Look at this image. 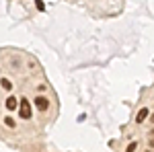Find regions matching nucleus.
I'll return each mask as SVG.
<instances>
[{
	"instance_id": "obj_1",
	"label": "nucleus",
	"mask_w": 154,
	"mask_h": 152,
	"mask_svg": "<svg viewBox=\"0 0 154 152\" xmlns=\"http://www.w3.org/2000/svg\"><path fill=\"white\" fill-rule=\"evenodd\" d=\"M19 115L23 119H29L31 117V103L27 99H21V105H19Z\"/></svg>"
},
{
	"instance_id": "obj_2",
	"label": "nucleus",
	"mask_w": 154,
	"mask_h": 152,
	"mask_svg": "<svg viewBox=\"0 0 154 152\" xmlns=\"http://www.w3.org/2000/svg\"><path fill=\"white\" fill-rule=\"evenodd\" d=\"M48 105H49L48 99H43V97H37V99H35V107L39 109V111H45V109H48Z\"/></svg>"
},
{
	"instance_id": "obj_3",
	"label": "nucleus",
	"mask_w": 154,
	"mask_h": 152,
	"mask_svg": "<svg viewBox=\"0 0 154 152\" xmlns=\"http://www.w3.org/2000/svg\"><path fill=\"white\" fill-rule=\"evenodd\" d=\"M148 113H150V111H148L146 107H144V109H140V111H138V115H136V123H142L144 119L148 117Z\"/></svg>"
},
{
	"instance_id": "obj_4",
	"label": "nucleus",
	"mask_w": 154,
	"mask_h": 152,
	"mask_svg": "<svg viewBox=\"0 0 154 152\" xmlns=\"http://www.w3.org/2000/svg\"><path fill=\"white\" fill-rule=\"evenodd\" d=\"M6 109H8V111H14V109H17V99H14V97H8V99H6Z\"/></svg>"
},
{
	"instance_id": "obj_5",
	"label": "nucleus",
	"mask_w": 154,
	"mask_h": 152,
	"mask_svg": "<svg viewBox=\"0 0 154 152\" xmlns=\"http://www.w3.org/2000/svg\"><path fill=\"white\" fill-rule=\"evenodd\" d=\"M0 84H2V88H4V91H11V88H12V84H11L8 78H0Z\"/></svg>"
},
{
	"instance_id": "obj_6",
	"label": "nucleus",
	"mask_w": 154,
	"mask_h": 152,
	"mask_svg": "<svg viewBox=\"0 0 154 152\" xmlns=\"http://www.w3.org/2000/svg\"><path fill=\"white\" fill-rule=\"evenodd\" d=\"M4 123H6L8 128H14V119H12V117H6V119H4Z\"/></svg>"
},
{
	"instance_id": "obj_7",
	"label": "nucleus",
	"mask_w": 154,
	"mask_h": 152,
	"mask_svg": "<svg viewBox=\"0 0 154 152\" xmlns=\"http://www.w3.org/2000/svg\"><path fill=\"white\" fill-rule=\"evenodd\" d=\"M136 148H138V144H136V142H131L130 146H128V152H134V150H136Z\"/></svg>"
},
{
	"instance_id": "obj_8",
	"label": "nucleus",
	"mask_w": 154,
	"mask_h": 152,
	"mask_svg": "<svg viewBox=\"0 0 154 152\" xmlns=\"http://www.w3.org/2000/svg\"><path fill=\"white\" fill-rule=\"evenodd\" d=\"M37 8H39V11H45V6H43V2H41V0H37Z\"/></svg>"
},
{
	"instance_id": "obj_9",
	"label": "nucleus",
	"mask_w": 154,
	"mask_h": 152,
	"mask_svg": "<svg viewBox=\"0 0 154 152\" xmlns=\"http://www.w3.org/2000/svg\"><path fill=\"white\" fill-rule=\"evenodd\" d=\"M150 146H152V148H154V138H152V140H150Z\"/></svg>"
},
{
	"instance_id": "obj_10",
	"label": "nucleus",
	"mask_w": 154,
	"mask_h": 152,
	"mask_svg": "<svg viewBox=\"0 0 154 152\" xmlns=\"http://www.w3.org/2000/svg\"><path fill=\"white\" fill-rule=\"evenodd\" d=\"M152 121H154V115H152Z\"/></svg>"
},
{
	"instance_id": "obj_11",
	"label": "nucleus",
	"mask_w": 154,
	"mask_h": 152,
	"mask_svg": "<svg viewBox=\"0 0 154 152\" xmlns=\"http://www.w3.org/2000/svg\"><path fill=\"white\" fill-rule=\"evenodd\" d=\"M148 152H150V150H148Z\"/></svg>"
}]
</instances>
